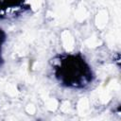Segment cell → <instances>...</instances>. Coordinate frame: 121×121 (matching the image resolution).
Returning <instances> with one entry per match:
<instances>
[{
  "label": "cell",
  "mask_w": 121,
  "mask_h": 121,
  "mask_svg": "<svg viewBox=\"0 0 121 121\" xmlns=\"http://www.w3.org/2000/svg\"><path fill=\"white\" fill-rule=\"evenodd\" d=\"M52 71L55 79L64 88L82 90L91 85L95 74L89 62L80 53H64L53 59Z\"/></svg>",
  "instance_id": "obj_1"
},
{
  "label": "cell",
  "mask_w": 121,
  "mask_h": 121,
  "mask_svg": "<svg viewBox=\"0 0 121 121\" xmlns=\"http://www.w3.org/2000/svg\"><path fill=\"white\" fill-rule=\"evenodd\" d=\"M26 9V0H0V17L19 13Z\"/></svg>",
  "instance_id": "obj_2"
},
{
  "label": "cell",
  "mask_w": 121,
  "mask_h": 121,
  "mask_svg": "<svg viewBox=\"0 0 121 121\" xmlns=\"http://www.w3.org/2000/svg\"><path fill=\"white\" fill-rule=\"evenodd\" d=\"M6 42V32L0 27V67L2 66L3 62H4V59H3V45Z\"/></svg>",
  "instance_id": "obj_3"
}]
</instances>
